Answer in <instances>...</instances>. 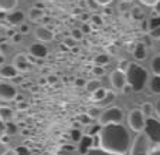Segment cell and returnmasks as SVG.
Masks as SVG:
<instances>
[{"label": "cell", "instance_id": "52a82bcc", "mask_svg": "<svg viewBox=\"0 0 160 155\" xmlns=\"http://www.w3.org/2000/svg\"><path fill=\"white\" fill-rule=\"evenodd\" d=\"M17 98V90L13 84L0 80V101H13Z\"/></svg>", "mask_w": 160, "mask_h": 155}, {"label": "cell", "instance_id": "9c48e42d", "mask_svg": "<svg viewBox=\"0 0 160 155\" xmlns=\"http://www.w3.org/2000/svg\"><path fill=\"white\" fill-rule=\"evenodd\" d=\"M13 66L17 68L18 73H26V71L30 70V61H28V57L26 54H17L14 57V61H13Z\"/></svg>", "mask_w": 160, "mask_h": 155}, {"label": "cell", "instance_id": "db71d44e", "mask_svg": "<svg viewBox=\"0 0 160 155\" xmlns=\"http://www.w3.org/2000/svg\"><path fill=\"white\" fill-rule=\"evenodd\" d=\"M125 2H130V0H125Z\"/></svg>", "mask_w": 160, "mask_h": 155}, {"label": "cell", "instance_id": "bcb514c9", "mask_svg": "<svg viewBox=\"0 0 160 155\" xmlns=\"http://www.w3.org/2000/svg\"><path fill=\"white\" fill-rule=\"evenodd\" d=\"M20 33H28V26L23 23V24L20 26Z\"/></svg>", "mask_w": 160, "mask_h": 155}, {"label": "cell", "instance_id": "30bf717a", "mask_svg": "<svg viewBox=\"0 0 160 155\" xmlns=\"http://www.w3.org/2000/svg\"><path fill=\"white\" fill-rule=\"evenodd\" d=\"M36 37L42 43H47V41H51L54 39V33L50 30L48 27L45 26H40V27L36 29Z\"/></svg>", "mask_w": 160, "mask_h": 155}, {"label": "cell", "instance_id": "b9f144b4", "mask_svg": "<svg viewBox=\"0 0 160 155\" xmlns=\"http://www.w3.org/2000/svg\"><path fill=\"white\" fill-rule=\"evenodd\" d=\"M95 2H97L99 6H108V4L111 3L112 0H95Z\"/></svg>", "mask_w": 160, "mask_h": 155}, {"label": "cell", "instance_id": "44dd1931", "mask_svg": "<svg viewBox=\"0 0 160 155\" xmlns=\"http://www.w3.org/2000/svg\"><path fill=\"white\" fill-rule=\"evenodd\" d=\"M106 94H108V90H105L103 87H101L99 90H97L95 93H92V100L97 101V103H99V101H102L103 98H105Z\"/></svg>", "mask_w": 160, "mask_h": 155}, {"label": "cell", "instance_id": "6da1fadb", "mask_svg": "<svg viewBox=\"0 0 160 155\" xmlns=\"http://www.w3.org/2000/svg\"><path fill=\"white\" fill-rule=\"evenodd\" d=\"M99 148L113 155H125L130 149V135L122 124H109L101 128Z\"/></svg>", "mask_w": 160, "mask_h": 155}, {"label": "cell", "instance_id": "7c38bea8", "mask_svg": "<svg viewBox=\"0 0 160 155\" xmlns=\"http://www.w3.org/2000/svg\"><path fill=\"white\" fill-rule=\"evenodd\" d=\"M6 20L9 21L10 24L13 26H21L23 21H24V13L20 12V10H14V12H10L7 14Z\"/></svg>", "mask_w": 160, "mask_h": 155}, {"label": "cell", "instance_id": "7dc6e473", "mask_svg": "<svg viewBox=\"0 0 160 155\" xmlns=\"http://www.w3.org/2000/svg\"><path fill=\"white\" fill-rule=\"evenodd\" d=\"M154 110H156V113H157V115L160 117V98L156 101V105H154Z\"/></svg>", "mask_w": 160, "mask_h": 155}, {"label": "cell", "instance_id": "8d00e7d4", "mask_svg": "<svg viewBox=\"0 0 160 155\" xmlns=\"http://www.w3.org/2000/svg\"><path fill=\"white\" fill-rule=\"evenodd\" d=\"M91 20L94 21L95 26H101V24H102V19L98 17V16H92V17H91Z\"/></svg>", "mask_w": 160, "mask_h": 155}, {"label": "cell", "instance_id": "836d02e7", "mask_svg": "<svg viewBox=\"0 0 160 155\" xmlns=\"http://www.w3.org/2000/svg\"><path fill=\"white\" fill-rule=\"evenodd\" d=\"M92 74H94V76H103V74H105V70H103V67L95 66V67L92 68Z\"/></svg>", "mask_w": 160, "mask_h": 155}, {"label": "cell", "instance_id": "ffe728a7", "mask_svg": "<svg viewBox=\"0 0 160 155\" xmlns=\"http://www.w3.org/2000/svg\"><path fill=\"white\" fill-rule=\"evenodd\" d=\"M149 88L154 94H160V77H153L149 83Z\"/></svg>", "mask_w": 160, "mask_h": 155}, {"label": "cell", "instance_id": "5bb4252c", "mask_svg": "<svg viewBox=\"0 0 160 155\" xmlns=\"http://www.w3.org/2000/svg\"><path fill=\"white\" fill-rule=\"evenodd\" d=\"M17 74H18V71L14 66H7V64H4L3 67H0V77H2V78H16Z\"/></svg>", "mask_w": 160, "mask_h": 155}, {"label": "cell", "instance_id": "d6a6232c", "mask_svg": "<svg viewBox=\"0 0 160 155\" xmlns=\"http://www.w3.org/2000/svg\"><path fill=\"white\" fill-rule=\"evenodd\" d=\"M14 154L16 155H30V151H28L26 147H17L14 149Z\"/></svg>", "mask_w": 160, "mask_h": 155}, {"label": "cell", "instance_id": "74e56055", "mask_svg": "<svg viewBox=\"0 0 160 155\" xmlns=\"http://www.w3.org/2000/svg\"><path fill=\"white\" fill-rule=\"evenodd\" d=\"M64 44H65V46L67 47H74V46H75V40H71V39H65V40H64Z\"/></svg>", "mask_w": 160, "mask_h": 155}, {"label": "cell", "instance_id": "f1b7e54d", "mask_svg": "<svg viewBox=\"0 0 160 155\" xmlns=\"http://www.w3.org/2000/svg\"><path fill=\"white\" fill-rule=\"evenodd\" d=\"M85 155H113V154L106 152V151H103V149H101V148H92V149H89Z\"/></svg>", "mask_w": 160, "mask_h": 155}, {"label": "cell", "instance_id": "1f68e13d", "mask_svg": "<svg viewBox=\"0 0 160 155\" xmlns=\"http://www.w3.org/2000/svg\"><path fill=\"white\" fill-rule=\"evenodd\" d=\"M82 137H84V135L81 134V131H78V130H72L71 131V138H72L74 141H81L82 140Z\"/></svg>", "mask_w": 160, "mask_h": 155}, {"label": "cell", "instance_id": "f35d334b", "mask_svg": "<svg viewBox=\"0 0 160 155\" xmlns=\"http://www.w3.org/2000/svg\"><path fill=\"white\" fill-rule=\"evenodd\" d=\"M153 49H154V51H156L157 54H160V39H159V40H154Z\"/></svg>", "mask_w": 160, "mask_h": 155}, {"label": "cell", "instance_id": "f546056e", "mask_svg": "<svg viewBox=\"0 0 160 155\" xmlns=\"http://www.w3.org/2000/svg\"><path fill=\"white\" fill-rule=\"evenodd\" d=\"M16 132H17V127H16V124H13V122H7L6 124V135H14Z\"/></svg>", "mask_w": 160, "mask_h": 155}, {"label": "cell", "instance_id": "277c9868", "mask_svg": "<svg viewBox=\"0 0 160 155\" xmlns=\"http://www.w3.org/2000/svg\"><path fill=\"white\" fill-rule=\"evenodd\" d=\"M150 141L146 137L145 132H140L136 140L133 141V145L130 147L129 155H150Z\"/></svg>", "mask_w": 160, "mask_h": 155}, {"label": "cell", "instance_id": "816d5d0a", "mask_svg": "<svg viewBox=\"0 0 160 155\" xmlns=\"http://www.w3.org/2000/svg\"><path fill=\"white\" fill-rule=\"evenodd\" d=\"M154 10H156V13H157V14L160 16V2H159V3L156 4V6H154Z\"/></svg>", "mask_w": 160, "mask_h": 155}, {"label": "cell", "instance_id": "60d3db41", "mask_svg": "<svg viewBox=\"0 0 160 155\" xmlns=\"http://www.w3.org/2000/svg\"><path fill=\"white\" fill-rule=\"evenodd\" d=\"M4 134H6V124L0 120V137H2V135H4Z\"/></svg>", "mask_w": 160, "mask_h": 155}, {"label": "cell", "instance_id": "8992f818", "mask_svg": "<svg viewBox=\"0 0 160 155\" xmlns=\"http://www.w3.org/2000/svg\"><path fill=\"white\" fill-rule=\"evenodd\" d=\"M128 121H129V127L132 128L133 131H136V132H143L146 120H145V114L142 113V110H132L129 113Z\"/></svg>", "mask_w": 160, "mask_h": 155}, {"label": "cell", "instance_id": "7402d4cb", "mask_svg": "<svg viewBox=\"0 0 160 155\" xmlns=\"http://www.w3.org/2000/svg\"><path fill=\"white\" fill-rule=\"evenodd\" d=\"M85 88H87L89 93H95L97 90H99L101 88V83H99V80H89V81L87 83V85H85Z\"/></svg>", "mask_w": 160, "mask_h": 155}, {"label": "cell", "instance_id": "d6986e66", "mask_svg": "<svg viewBox=\"0 0 160 155\" xmlns=\"http://www.w3.org/2000/svg\"><path fill=\"white\" fill-rule=\"evenodd\" d=\"M101 128H102V125H99V124H88L87 130H85V135H89V137L98 135Z\"/></svg>", "mask_w": 160, "mask_h": 155}, {"label": "cell", "instance_id": "ba28073f", "mask_svg": "<svg viewBox=\"0 0 160 155\" xmlns=\"http://www.w3.org/2000/svg\"><path fill=\"white\" fill-rule=\"evenodd\" d=\"M111 84L115 90H123L128 85V80H126V73L123 70H115L112 71L111 74Z\"/></svg>", "mask_w": 160, "mask_h": 155}, {"label": "cell", "instance_id": "11a10c76", "mask_svg": "<svg viewBox=\"0 0 160 155\" xmlns=\"http://www.w3.org/2000/svg\"><path fill=\"white\" fill-rule=\"evenodd\" d=\"M36 155H38V154H36Z\"/></svg>", "mask_w": 160, "mask_h": 155}, {"label": "cell", "instance_id": "7bdbcfd3", "mask_svg": "<svg viewBox=\"0 0 160 155\" xmlns=\"http://www.w3.org/2000/svg\"><path fill=\"white\" fill-rule=\"evenodd\" d=\"M9 141H10V137H9V135L4 134V135H2V137H0V142H2V144H7Z\"/></svg>", "mask_w": 160, "mask_h": 155}, {"label": "cell", "instance_id": "83f0119b", "mask_svg": "<svg viewBox=\"0 0 160 155\" xmlns=\"http://www.w3.org/2000/svg\"><path fill=\"white\" fill-rule=\"evenodd\" d=\"M153 110H154V107L152 105V104L145 103V104H143V107H142V113L145 114L148 118H150V115L153 114Z\"/></svg>", "mask_w": 160, "mask_h": 155}, {"label": "cell", "instance_id": "9a60e30c", "mask_svg": "<svg viewBox=\"0 0 160 155\" xmlns=\"http://www.w3.org/2000/svg\"><path fill=\"white\" fill-rule=\"evenodd\" d=\"M14 118V111H13L10 107L6 105H0V120L7 124V122H12V120Z\"/></svg>", "mask_w": 160, "mask_h": 155}, {"label": "cell", "instance_id": "d4e9b609", "mask_svg": "<svg viewBox=\"0 0 160 155\" xmlns=\"http://www.w3.org/2000/svg\"><path fill=\"white\" fill-rule=\"evenodd\" d=\"M113 100H115V94H113V93H111V91H108V94L105 95V98H103L102 101H99V103H98V107L108 105V104H109V103H112Z\"/></svg>", "mask_w": 160, "mask_h": 155}, {"label": "cell", "instance_id": "5b68a950", "mask_svg": "<svg viewBox=\"0 0 160 155\" xmlns=\"http://www.w3.org/2000/svg\"><path fill=\"white\" fill-rule=\"evenodd\" d=\"M145 134L149 138V141L156 145H160V121L153 117L146 118V124H145Z\"/></svg>", "mask_w": 160, "mask_h": 155}, {"label": "cell", "instance_id": "cb8c5ba5", "mask_svg": "<svg viewBox=\"0 0 160 155\" xmlns=\"http://www.w3.org/2000/svg\"><path fill=\"white\" fill-rule=\"evenodd\" d=\"M152 71H153L154 77H160V56L159 57H154L152 60Z\"/></svg>", "mask_w": 160, "mask_h": 155}, {"label": "cell", "instance_id": "ee69618b", "mask_svg": "<svg viewBox=\"0 0 160 155\" xmlns=\"http://www.w3.org/2000/svg\"><path fill=\"white\" fill-rule=\"evenodd\" d=\"M150 155H160V145L154 147V148L150 151Z\"/></svg>", "mask_w": 160, "mask_h": 155}, {"label": "cell", "instance_id": "8fae6325", "mask_svg": "<svg viewBox=\"0 0 160 155\" xmlns=\"http://www.w3.org/2000/svg\"><path fill=\"white\" fill-rule=\"evenodd\" d=\"M47 54H48V50L44 44L36 43V44L30 46V56H33L34 58H44Z\"/></svg>", "mask_w": 160, "mask_h": 155}, {"label": "cell", "instance_id": "4dcf8cb0", "mask_svg": "<svg viewBox=\"0 0 160 155\" xmlns=\"http://www.w3.org/2000/svg\"><path fill=\"white\" fill-rule=\"evenodd\" d=\"M71 37H72L74 40H81L82 37H84V34H82V30H81V29H74L72 33H71Z\"/></svg>", "mask_w": 160, "mask_h": 155}, {"label": "cell", "instance_id": "f907efd6", "mask_svg": "<svg viewBox=\"0 0 160 155\" xmlns=\"http://www.w3.org/2000/svg\"><path fill=\"white\" fill-rule=\"evenodd\" d=\"M4 66V56L0 54V67H3Z\"/></svg>", "mask_w": 160, "mask_h": 155}, {"label": "cell", "instance_id": "484cf974", "mask_svg": "<svg viewBox=\"0 0 160 155\" xmlns=\"http://www.w3.org/2000/svg\"><path fill=\"white\" fill-rule=\"evenodd\" d=\"M101 114L102 113L99 111V107H91V108H88L87 115L89 117V118H99Z\"/></svg>", "mask_w": 160, "mask_h": 155}, {"label": "cell", "instance_id": "e0dca14e", "mask_svg": "<svg viewBox=\"0 0 160 155\" xmlns=\"http://www.w3.org/2000/svg\"><path fill=\"white\" fill-rule=\"evenodd\" d=\"M133 56H135L136 60H145L146 58V47L143 43H139L136 49L133 50Z\"/></svg>", "mask_w": 160, "mask_h": 155}, {"label": "cell", "instance_id": "d590c367", "mask_svg": "<svg viewBox=\"0 0 160 155\" xmlns=\"http://www.w3.org/2000/svg\"><path fill=\"white\" fill-rule=\"evenodd\" d=\"M140 2H142L145 6H150V7L153 6V7H154V6H156V4L160 2V0H140Z\"/></svg>", "mask_w": 160, "mask_h": 155}, {"label": "cell", "instance_id": "4316f807", "mask_svg": "<svg viewBox=\"0 0 160 155\" xmlns=\"http://www.w3.org/2000/svg\"><path fill=\"white\" fill-rule=\"evenodd\" d=\"M160 27V16H156V17H152L149 20V31L154 30V29Z\"/></svg>", "mask_w": 160, "mask_h": 155}, {"label": "cell", "instance_id": "3957f363", "mask_svg": "<svg viewBox=\"0 0 160 155\" xmlns=\"http://www.w3.org/2000/svg\"><path fill=\"white\" fill-rule=\"evenodd\" d=\"M123 120V113L119 107H111L106 108L99 117V125H109V124H121Z\"/></svg>", "mask_w": 160, "mask_h": 155}, {"label": "cell", "instance_id": "603a6c76", "mask_svg": "<svg viewBox=\"0 0 160 155\" xmlns=\"http://www.w3.org/2000/svg\"><path fill=\"white\" fill-rule=\"evenodd\" d=\"M95 66H99V67H103L109 63V56L108 54H98L94 60Z\"/></svg>", "mask_w": 160, "mask_h": 155}, {"label": "cell", "instance_id": "c3c4849f", "mask_svg": "<svg viewBox=\"0 0 160 155\" xmlns=\"http://www.w3.org/2000/svg\"><path fill=\"white\" fill-rule=\"evenodd\" d=\"M47 81H48L50 84H52V83H55V81H57V77H54V76H50V77H47Z\"/></svg>", "mask_w": 160, "mask_h": 155}, {"label": "cell", "instance_id": "2e32d148", "mask_svg": "<svg viewBox=\"0 0 160 155\" xmlns=\"http://www.w3.org/2000/svg\"><path fill=\"white\" fill-rule=\"evenodd\" d=\"M18 0H0V12H12L16 9Z\"/></svg>", "mask_w": 160, "mask_h": 155}, {"label": "cell", "instance_id": "ac0fdd59", "mask_svg": "<svg viewBox=\"0 0 160 155\" xmlns=\"http://www.w3.org/2000/svg\"><path fill=\"white\" fill-rule=\"evenodd\" d=\"M28 17H30L31 21H38L44 17V12L42 9H38V7H33L30 9V13H28Z\"/></svg>", "mask_w": 160, "mask_h": 155}, {"label": "cell", "instance_id": "f5cc1de1", "mask_svg": "<svg viewBox=\"0 0 160 155\" xmlns=\"http://www.w3.org/2000/svg\"><path fill=\"white\" fill-rule=\"evenodd\" d=\"M47 83H48V81H47V78H42L41 81H40V84H47Z\"/></svg>", "mask_w": 160, "mask_h": 155}, {"label": "cell", "instance_id": "e575fe53", "mask_svg": "<svg viewBox=\"0 0 160 155\" xmlns=\"http://www.w3.org/2000/svg\"><path fill=\"white\" fill-rule=\"evenodd\" d=\"M149 36H150L152 39H154V40H159L160 39V27L159 29H154V30H152V31H149Z\"/></svg>", "mask_w": 160, "mask_h": 155}, {"label": "cell", "instance_id": "7a4b0ae2", "mask_svg": "<svg viewBox=\"0 0 160 155\" xmlns=\"http://www.w3.org/2000/svg\"><path fill=\"white\" fill-rule=\"evenodd\" d=\"M126 80H128V85L132 88L133 91L139 93L145 88V84L148 81V71L136 63H129L126 68Z\"/></svg>", "mask_w": 160, "mask_h": 155}, {"label": "cell", "instance_id": "681fc988", "mask_svg": "<svg viewBox=\"0 0 160 155\" xmlns=\"http://www.w3.org/2000/svg\"><path fill=\"white\" fill-rule=\"evenodd\" d=\"M75 85H78V87H81V85H87V83H85L84 80H81V78H79V80H77V81H75Z\"/></svg>", "mask_w": 160, "mask_h": 155}, {"label": "cell", "instance_id": "ab89813d", "mask_svg": "<svg viewBox=\"0 0 160 155\" xmlns=\"http://www.w3.org/2000/svg\"><path fill=\"white\" fill-rule=\"evenodd\" d=\"M17 108L18 110H27L28 108V104L24 103V101H18V103H17Z\"/></svg>", "mask_w": 160, "mask_h": 155}, {"label": "cell", "instance_id": "4fadbf2b", "mask_svg": "<svg viewBox=\"0 0 160 155\" xmlns=\"http://www.w3.org/2000/svg\"><path fill=\"white\" fill-rule=\"evenodd\" d=\"M94 148V138L89 137V135H84L82 140L79 141V145H78V151L81 152L82 155H85L89 149Z\"/></svg>", "mask_w": 160, "mask_h": 155}, {"label": "cell", "instance_id": "f6af8a7d", "mask_svg": "<svg viewBox=\"0 0 160 155\" xmlns=\"http://www.w3.org/2000/svg\"><path fill=\"white\" fill-rule=\"evenodd\" d=\"M12 39H13V41H14V43H20L21 41V34L20 33H16Z\"/></svg>", "mask_w": 160, "mask_h": 155}]
</instances>
